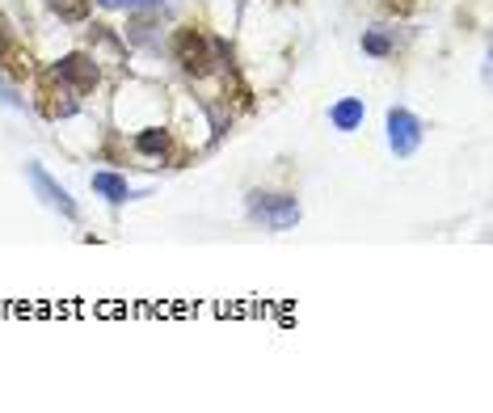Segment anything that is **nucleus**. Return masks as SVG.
<instances>
[{
    "label": "nucleus",
    "instance_id": "nucleus-12",
    "mask_svg": "<svg viewBox=\"0 0 493 413\" xmlns=\"http://www.w3.org/2000/svg\"><path fill=\"white\" fill-rule=\"evenodd\" d=\"M0 101H4V106H9V110H21V106H26V101H21V97H17V89H9V85H4V80H0Z\"/></svg>",
    "mask_w": 493,
    "mask_h": 413
},
{
    "label": "nucleus",
    "instance_id": "nucleus-6",
    "mask_svg": "<svg viewBox=\"0 0 493 413\" xmlns=\"http://www.w3.org/2000/svg\"><path fill=\"white\" fill-rule=\"evenodd\" d=\"M367 118V106L363 97H342V101H334L329 106V123H334L337 131H359Z\"/></svg>",
    "mask_w": 493,
    "mask_h": 413
},
{
    "label": "nucleus",
    "instance_id": "nucleus-7",
    "mask_svg": "<svg viewBox=\"0 0 493 413\" xmlns=\"http://www.w3.org/2000/svg\"><path fill=\"white\" fill-rule=\"evenodd\" d=\"M93 190L101 194L106 203H114V206H123V203H131V198H140V190H131L123 177H118V174H106V169H101V174H93Z\"/></svg>",
    "mask_w": 493,
    "mask_h": 413
},
{
    "label": "nucleus",
    "instance_id": "nucleus-13",
    "mask_svg": "<svg viewBox=\"0 0 493 413\" xmlns=\"http://www.w3.org/2000/svg\"><path fill=\"white\" fill-rule=\"evenodd\" d=\"M384 4H392L397 13H405V9H409V0H384Z\"/></svg>",
    "mask_w": 493,
    "mask_h": 413
},
{
    "label": "nucleus",
    "instance_id": "nucleus-8",
    "mask_svg": "<svg viewBox=\"0 0 493 413\" xmlns=\"http://www.w3.org/2000/svg\"><path fill=\"white\" fill-rule=\"evenodd\" d=\"M169 148V131H160V127H148L135 135V152H143V157H160Z\"/></svg>",
    "mask_w": 493,
    "mask_h": 413
},
{
    "label": "nucleus",
    "instance_id": "nucleus-4",
    "mask_svg": "<svg viewBox=\"0 0 493 413\" xmlns=\"http://www.w3.org/2000/svg\"><path fill=\"white\" fill-rule=\"evenodd\" d=\"M55 80H60L64 89H72V93H93L97 80H101V68H97L93 55L72 51V55H64V60L55 64Z\"/></svg>",
    "mask_w": 493,
    "mask_h": 413
},
{
    "label": "nucleus",
    "instance_id": "nucleus-5",
    "mask_svg": "<svg viewBox=\"0 0 493 413\" xmlns=\"http://www.w3.org/2000/svg\"><path fill=\"white\" fill-rule=\"evenodd\" d=\"M26 177H30L34 194H38V198H43V203L51 206V211H60L64 220H77V215H80L77 203H72V194H68L64 186H60V182H55V177H51L47 169L38 165V160H30V165H26Z\"/></svg>",
    "mask_w": 493,
    "mask_h": 413
},
{
    "label": "nucleus",
    "instance_id": "nucleus-11",
    "mask_svg": "<svg viewBox=\"0 0 493 413\" xmlns=\"http://www.w3.org/2000/svg\"><path fill=\"white\" fill-rule=\"evenodd\" d=\"M101 9H127V13H157L160 0H97Z\"/></svg>",
    "mask_w": 493,
    "mask_h": 413
},
{
    "label": "nucleus",
    "instance_id": "nucleus-1",
    "mask_svg": "<svg viewBox=\"0 0 493 413\" xmlns=\"http://www.w3.org/2000/svg\"><path fill=\"white\" fill-rule=\"evenodd\" d=\"M249 220H257L262 228H271V232H287V228L300 223V203H295V194L254 190L249 194Z\"/></svg>",
    "mask_w": 493,
    "mask_h": 413
},
{
    "label": "nucleus",
    "instance_id": "nucleus-10",
    "mask_svg": "<svg viewBox=\"0 0 493 413\" xmlns=\"http://www.w3.org/2000/svg\"><path fill=\"white\" fill-rule=\"evenodd\" d=\"M363 51L371 60H388L397 47H392V34L388 30H363Z\"/></svg>",
    "mask_w": 493,
    "mask_h": 413
},
{
    "label": "nucleus",
    "instance_id": "nucleus-3",
    "mask_svg": "<svg viewBox=\"0 0 493 413\" xmlns=\"http://www.w3.org/2000/svg\"><path fill=\"white\" fill-rule=\"evenodd\" d=\"M422 135H426V127H422L417 114H409L405 106H392V110H388V148H392L397 157H414L417 148H422Z\"/></svg>",
    "mask_w": 493,
    "mask_h": 413
},
{
    "label": "nucleus",
    "instance_id": "nucleus-2",
    "mask_svg": "<svg viewBox=\"0 0 493 413\" xmlns=\"http://www.w3.org/2000/svg\"><path fill=\"white\" fill-rule=\"evenodd\" d=\"M174 60L182 64L186 77H207L211 64H215V43L203 30L186 26V30L174 34Z\"/></svg>",
    "mask_w": 493,
    "mask_h": 413
},
{
    "label": "nucleus",
    "instance_id": "nucleus-9",
    "mask_svg": "<svg viewBox=\"0 0 493 413\" xmlns=\"http://www.w3.org/2000/svg\"><path fill=\"white\" fill-rule=\"evenodd\" d=\"M47 9L60 17V21H72V26H77V21L89 17V0H47Z\"/></svg>",
    "mask_w": 493,
    "mask_h": 413
}]
</instances>
